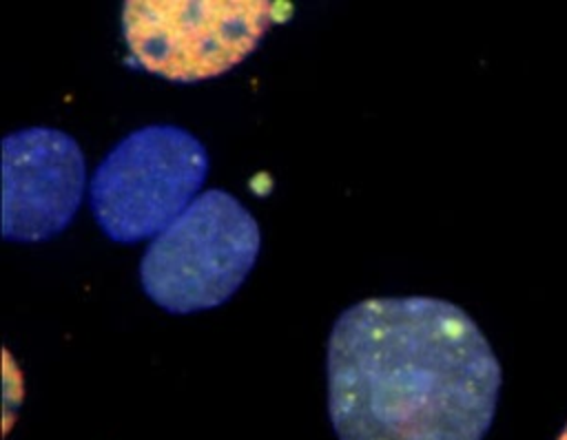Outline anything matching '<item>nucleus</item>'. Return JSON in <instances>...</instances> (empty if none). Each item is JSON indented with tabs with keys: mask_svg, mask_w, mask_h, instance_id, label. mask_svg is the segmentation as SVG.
<instances>
[{
	"mask_svg": "<svg viewBox=\"0 0 567 440\" xmlns=\"http://www.w3.org/2000/svg\"><path fill=\"white\" fill-rule=\"evenodd\" d=\"M326 376L337 440H483L503 383L474 318L436 296H377L343 310Z\"/></svg>",
	"mask_w": 567,
	"mask_h": 440,
	"instance_id": "f257e3e1",
	"label": "nucleus"
},
{
	"mask_svg": "<svg viewBox=\"0 0 567 440\" xmlns=\"http://www.w3.org/2000/svg\"><path fill=\"white\" fill-rule=\"evenodd\" d=\"M259 250L252 212L230 192L213 188L151 239L140 259V285L168 314L213 310L241 287Z\"/></svg>",
	"mask_w": 567,
	"mask_h": 440,
	"instance_id": "f03ea898",
	"label": "nucleus"
},
{
	"mask_svg": "<svg viewBox=\"0 0 567 440\" xmlns=\"http://www.w3.org/2000/svg\"><path fill=\"white\" fill-rule=\"evenodd\" d=\"M206 146L175 124H148L124 135L89 181V206L104 237L115 243L155 239L202 192Z\"/></svg>",
	"mask_w": 567,
	"mask_h": 440,
	"instance_id": "7ed1b4c3",
	"label": "nucleus"
},
{
	"mask_svg": "<svg viewBox=\"0 0 567 440\" xmlns=\"http://www.w3.org/2000/svg\"><path fill=\"white\" fill-rule=\"evenodd\" d=\"M290 4L268 0H128L122 35L148 73L190 84L246 60Z\"/></svg>",
	"mask_w": 567,
	"mask_h": 440,
	"instance_id": "20e7f679",
	"label": "nucleus"
},
{
	"mask_svg": "<svg viewBox=\"0 0 567 440\" xmlns=\"http://www.w3.org/2000/svg\"><path fill=\"white\" fill-rule=\"evenodd\" d=\"M86 188L84 153L64 130L31 126L2 139V239L40 243L64 232Z\"/></svg>",
	"mask_w": 567,
	"mask_h": 440,
	"instance_id": "39448f33",
	"label": "nucleus"
},
{
	"mask_svg": "<svg viewBox=\"0 0 567 440\" xmlns=\"http://www.w3.org/2000/svg\"><path fill=\"white\" fill-rule=\"evenodd\" d=\"M558 440H567V427H565V429H563V433H560V436H558Z\"/></svg>",
	"mask_w": 567,
	"mask_h": 440,
	"instance_id": "423d86ee",
	"label": "nucleus"
}]
</instances>
